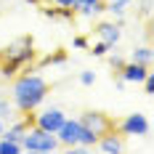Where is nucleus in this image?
<instances>
[{
  "label": "nucleus",
  "mask_w": 154,
  "mask_h": 154,
  "mask_svg": "<svg viewBox=\"0 0 154 154\" xmlns=\"http://www.w3.org/2000/svg\"><path fill=\"white\" fill-rule=\"evenodd\" d=\"M51 93V82L40 75L35 66L32 69H24L11 80V101L19 114H29L40 106Z\"/></svg>",
  "instance_id": "f257e3e1"
},
{
  "label": "nucleus",
  "mask_w": 154,
  "mask_h": 154,
  "mask_svg": "<svg viewBox=\"0 0 154 154\" xmlns=\"http://www.w3.org/2000/svg\"><path fill=\"white\" fill-rule=\"evenodd\" d=\"M37 59V48H35V37L32 35H21L16 37L8 48L0 51V82L14 80L19 72L32 69Z\"/></svg>",
  "instance_id": "f03ea898"
},
{
  "label": "nucleus",
  "mask_w": 154,
  "mask_h": 154,
  "mask_svg": "<svg viewBox=\"0 0 154 154\" xmlns=\"http://www.w3.org/2000/svg\"><path fill=\"white\" fill-rule=\"evenodd\" d=\"M19 143H21V152H40V154H51L56 149H61L56 133H48V130L37 128V125H29Z\"/></svg>",
  "instance_id": "7ed1b4c3"
},
{
  "label": "nucleus",
  "mask_w": 154,
  "mask_h": 154,
  "mask_svg": "<svg viewBox=\"0 0 154 154\" xmlns=\"http://www.w3.org/2000/svg\"><path fill=\"white\" fill-rule=\"evenodd\" d=\"M114 130L122 133L125 138H128V136H149L152 125H149V117H146L143 112H130V114H125L120 120L114 117Z\"/></svg>",
  "instance_id": "20e7f679"
},
{
  "label": "nucleus",
  "mask_w": 154,
  "mask_h": 154,
  "mask_svg": "<svg viewBox=\"0 0 154 154\" xmlns=\"http://www.w3.org/2000/svg\"><path fill=\"white\" fill-rule=\"evenodd\" d=\"M77 122L82 128H88L91 133H96V136H101L106 130H114V117L106 114V112H101V109H85V112H80Z\"/></svg>",
  "instance_id": "39448f33"
},
{
  "label": "nucleus",
  "mask_w": 154,
  "mask_h": 154,
  "mask_svg": "<svg viewBox=\"0 0 154 154\" xmlns=\"http://www.w3.org/2000/svg\"><path fill=\"white\" fill-rule=\"evenodd\" d=\"M64 120H66V114H64V109H59V106H48V109H43V112H37V114L32 112V125L43 128L48 133H56L64 125Z\"/></svg>",
  "instance_id": "423d86ee"
},
{
  "label": "nucleus",
  "mask_w": 154,
  "mask_h": 154,
  "mask_svg": "<svg viewBox=\"0 0 154 154\" xmlns=\"http://www.w3.org/2000/svg\"><path fill=\"white\" fill-rule=\"evenodd\" d=\"M93 149H98V152H104V154H120V152H125V136L117 133V130H106V133H101L96 138Z\"/></svg>",
  "instance_id": "0eeeda50"
},
{
  "label": "nucleus",
  "mask_w": 154,
  "mask_h": 154,
  "mask_svg": "<svg viewBox=\"0 0 154 154\" xmlns=\"http://www.w3.org/2000/svg\"><path fill=\"white\" fill-rule=\"evenodd\" d=\"M56 138H59V146L61 149H75L77 146V138H80V122H77V117H66L64 125L56 130Z\"/></svg>",
  "instance_id": "6e6552de"
},
{
  "label": "nucleus",
  "mask_w": 154,
  "mask_h": 154,
  "mask_svg": "<svg viewBox=\"0 0 154 154\" xmlns=\"http://www.w3.org/2000/svg\"><path fill=\"white\" fill-rule=\"evenodd\" d=\"M93 32H96V37H98V40L109 43L112 48L122 40V27H120L117 21H98V24L93 27Z\"/></svg>",
  "instance_id": "1a4fd4ad"
},
{
  "label": "nucleus",
  "mask_w": 154,
  "mask_h": 154,
  "mask_svg": "<svg viewBox=\"0 0 154 154\" xmlns=\"http://www.w3.org/2000/svg\"><path fill=\"white\" fill-rule=\"evenodd\" d=\"M149 69H152V66H143V64H136V61H125L122 69H120V75H122L125 82L141 85V82H143V77L149 75Z\"/></svg>",
  "instance_id": "9d476101"
},
{
  "label": "nucleus",
  "mask_w": 154,
  "mask_h": 154,
  "mask_svg": "<svg viewBox=\"0 0 154 154\" xmlns=\"http://www.w3.org/2000/svg\"><path fill=\"white\" fill-rule=\"evenodd\" d=\"M66 61V51L64 48H56L53 53H45L40 61L35 64V69H43V66H59V64H64Z\"/></svg>",
  "instance_id": "9b49d317"
},
{
  "label": "nucleus",
  "mask_w": 154,
  "mask_h": 154,
  "mask_svg": "<svg viewBox=\"0 0 154 154\" xmlns=\"http://www.w3.org/2000/svg\"><path fill=\"white\" fill-rule=\"evenodd\" d=\"M152 48L149 45H138V48H133L130 51V59L128 61H136V64H143V66H152Z\"/></svg>",
  "instance_id": "f8f14e48"
},
{
  "label": "nucleus",
  "mask_w": 154,
  "mask_h": 154,
  "mask_svg": "<svg viewBox=\"0 0 154 154\" xmlns=\"http://www.w3.org/2000/svg\"><path fill=\"white\" fill-rule=\"evenodd\" d=\"M104 59H106V64L112 66V69H114V72H120V69H122V64H125V56L120 53V51H117V45H114V51H109Z\"/></svg>",
  "instance_id": "ddd939ff"
},
{
  "label": "nucleus",
  "mask_w": 154,
  "mask_h": 154,
  "mask_svg": "<svg viewBox=\"0 0 154 154\" xmlns=\"http://www.w3.org/2000/svg\"><path fill=\"white\" fill-rule=\"evenodd\" d=\"M109 51H112V45L109 43H104V40H98V43H93V45H88V53H93L96 59H104Z\"/></svg>",
  "instance_id": "4468645a"
},
{
  "label": "nucleus",
  "mask_w": 154,
  "mask_h": 154,
  "mask_svg": "<svg viewBox=\"0 0 154 154\" xmlns=\"http://www.w3.org/2000/svg\"><path fill=\"white\" fill-rule=\"evenodd\" d=\"M0 154H21V143L16 141H8L0 136Z\"/></svg>",
  "instance_id": "2eb2a0df"
},
{
  "label": "nucleus",
  "mask_w": 154,
  "mask_h": 154,
  "mask_svg": "<svg viewBox=\"0 0 154 154\" xmlns=\"http://www.w3.org/2000/svg\"><path fill=\"white\" fill-rule=\"evenodd\" d=\"M14 114H19L16 106H14V104H8V98H0V120H5V122H8Z\"/></svg>",
  "instance_id": "dca6fc26"
},
{
  "label": "nucleus",
  "mask_w": 154,
  "mask_h": 154,
  "mask_svg": "<svg viewBox=\"0 0 154 154\" xmlns=\"http://www.w3.org/2000/svg\"><path fill=\"white\" fill-rule=\"evenodd\" d=\"M88 45H91V43H88L85 35H75V40H72V48H75V51H88Z\"/></svg>",
  "instance_id": "f3484780"
},
{
  "label": "nucleus",
  "mask_w": 154,
  "mask_h": 154,
  "mask_svg": "<svg viewBox=\"0 0 154 154\" xmlns=\"http://www.w3.org/2000/svg\"><path fill=\"white\" fill-rule=\"evenodd\" d=\"M141 85H143V93H146V96H152V93H154V72H152V69H149V75L143 77Z\"/></svg>",
  "instance_id": "a211bd4d"
},
{
  "label": "nucleus",
  "mask_w": 154,
  "mask_h": 154,
  "mask_svg": "<svg viewBox=\"0 0 154 154\" xmlns=\"http://www.w3.org/2000/svg\"><path fill=\"white\" fill-rule=\"evenodd\" d=\"M80 82H82V85H93V82H96V72H91V69L80 72Z\"/></svg>",
  "instance_id": "6ab92c4d"
},
{
  "label": "nucleus",
  "mask_w": 154,
  "mask_h": 154,
  "mask_svg": "<svg viewBox=\"0 0 154 154\" xmlns=\"http://www.w3.org/2000/svg\"><path fill=\"white\" fill-rule=\"evenodd\" d=\"M149 14H152V0H141V16L149 19Z\"/></svg>",
  "instance_id": "aec40b11"
},
{
  "label": "nucleus",
  "mask_w": 154,
  "mask_h": 154,
  "mask_svg": "<svg viewBox=\"0 0 154 154\" xmlns=\"http://www.w3.org/2000/svg\"><path fill=\"white\" fill-rule=\"evenodd\" d=\"M77 0H51V5H59V8H75Z\"/></svg>",
  "instance_id": "412c9836"
},
{
  "label": "nucleus",
  "mask_w": 154,
  "mask_h": 154,
  "mask_svg": "<svg viewBox=\"0 0 154 154\" xmlns=\"http://www.w3.org/2000/svg\"><path fill=\"white\" fill-rule=\"evenodd\" d=\"M24 3H29V5H35V8H37V5H40V3H45V0H24Z\"/></svg>",
  "instance_id": "4be33fe9"
},
{
  "label": "nucleus",
  "mask_w": 154,
  "mask_h": 154,
  "mask_svg": "<svg viewBox=\"0 0 154 154\" xmlns=\"http://www.w3.org/2000/svg\"><path fill=\"white\" fill-rule=\"evenodd\" d=\"M3 130H5V120H0V136H3Z\"/></svg>",
  "instance_id": "5701e85b"
},
{
  "label": "nucleus",
  "mask_w": 154,
  "mask_h": 154,
  "mask_svg": "<svg viewBox=\"0 0 154 154\" xmlns=\"http://www.w3.org/2000/svg\"><path fill=\"white\" fill-rule=\"evenodd\" d=\"M120 3H125V5H130V3H133V0H120Z\"/></svg>",
  "instance_id": "b1692460"
}]
</instances>
